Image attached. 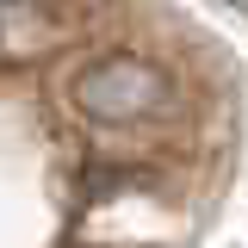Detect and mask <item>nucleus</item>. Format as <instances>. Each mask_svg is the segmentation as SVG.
I'll return each instance as SVG.
<instances>
[{
  "instance_id": "obj_1",
  "label": "nucleus",
  "mask_w": 248,
  "mask_h": 248,
  "mask_svg": "<svg viewBox=\"0 0 248 248\" xmlns=\"http://www.w3.org/2000/svg\"><path fill=\"white\" fill-rule=\"evenodd\" d=\"M68 106L87 124L137 130V124L180 112V81H174L168 62L143 56V50H106V56H87L68 75Z\"/></svg>"
},
{
  "instance_id": "obj_2",
  "label": "nucleus",
  "mask_w": 248,
  "mask_h": 248,
  "mask_svg": "<svg viewBox=\"0 0 248 248\" xmlns=\"http://www.w3.org/2000/svg\"><path fill=\"white\" fill-rule=\"evenodd\" d=\"M93 0H0V68H25L87 37Z\"/></svg>"
}]
</instances>
